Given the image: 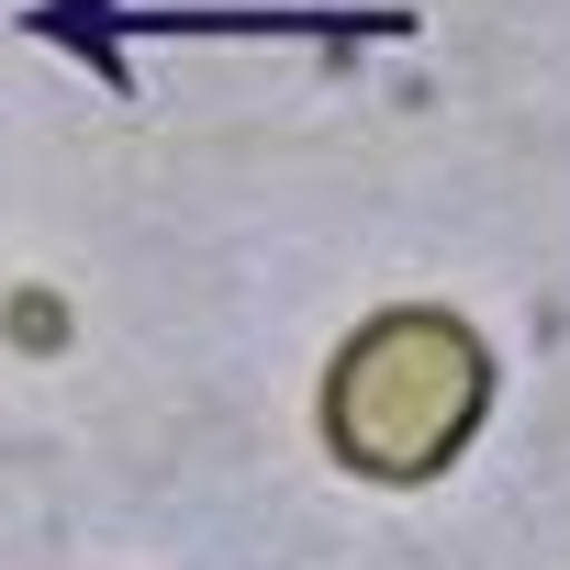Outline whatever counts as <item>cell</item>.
Masks as SVG:
<instances>
[{
	"mask_svg": "<svg viewBox=\"0 0 570 570\" xmlns=\"http://www.w3.org/2000/svg\"><path fill=\"white\" fill-rule=\"evenodd\" d=\"M492 392H503V358H492V336L470 314H448V303H381L325 358L314 436H325V459L347 481L414 492V481H436V470L470 459V436L492 425Z\"/></svg>",
	"mask_w": 570,
	"mask_h": 570,
	"instance_id": "obj_1",
	"label": "cell"
}]
</instances>
